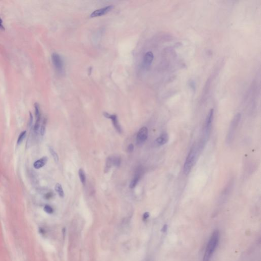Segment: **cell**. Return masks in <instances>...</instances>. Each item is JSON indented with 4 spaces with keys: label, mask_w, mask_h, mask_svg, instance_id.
<instances>
[{
    "label": "cell",
    "mask_w": 261,
    "mask_h": 261,
    "mask_svg": "<svg viewBox=\"0 0 261 261\" xmlns=\"http://www.w3.org/2000/svg\"><path fill=\"white\" fill-rule=\"evenodd\" d=\"M220 239V233L216 230L211 236L207 244L203 261H210L214 252L217 248Z\"/></svg>",
    "instance_id": "obj_1"
},
{
    "label": "cell",
    "mask_w": 261,
    "mask_h": 261,
    "mask_svg": "<svg viewBox=\"0 0 261 261\" xmlns=\"http://www.w3.org/2000/svg\"><path fill=\"white\" fill-rule=\"evenodd\" d=\"M199 151L200 149L196 144H194L191 148L184 165L183 172L185 174L187 175L191 171L195 163Z\"/></svg>",
    "instance_id": "obj_2"
},
{
    "label": "cell",
    "mask_w": 261,
    "mask_h": 261,
    "mask_svg": "<svg viewBox=\"0 0 261 261\" xmlns=\"http://www.w3.org/2000/svg\"><path fill=\"white\" fill-rule=\"evenodd\" d=\"M241 114L239 113H237L234 116V118H233L231 122L227 135L226 142H227V143H231L233 140L234 137L235 136L236 130L237 128H238V126L241 120Z\"/></svg>",
    "instance_id": "obj_3"
},
{
    "label": "cell",
    "mask_w": 261,
    "mask_h": 261,
    "mask_svg": "<svg viewBox=\"0 0 261 261\" xmlns=\"http://www.w3.org/2000/svg\"><path fill=\"white\" fill-rule=\"evenodd\" d=\"M213 118H214V109H211L209 111L207 117L206 118L204 132V139L203 141H201V143L203 144L204 145L206 143V141H207V140H208V138L210 136L212 129Z\"/></svg>",
    "instance_id": "obj_4"
},
{
    "label": "cell",
    "mask_w": 261,
    "mask_h": 261,
    "mask_svg": "<svg viewBox=\"0 0 261 261\" xmlns=\"http://www.w3.org/2000/svg\"><path fill=\"white\" fill-rule=\"evenodd\" d=\"M51 59L53 66L59 74H63L64 73V63L61 56L56 53H53L51 56Z\"/></svg>",
    "instance_id": "obj_5"
},
{
    "label": "cell",
    "mask_w": 261,
    "mask_h": 261,
    "mask_svg": "<svg viewBox=\"0 0 261 261\" xmlns=\"http://www.w3.org/2000/svg\"><path fill=\"white\" fill-rule=\"evenodd\" d=\"M148 134V131L146 127H143L141 128L138 131L137 135V138H136L137 144L138 145H141L147 139Z\"/></svg>",
    "instance_id": "obj_6"
},
{
    "label": "cell",
    "mask_w": 261,
    "mask_h": 261,
    "mask_svg": "<svg viewBox=\"0 0 261 261\" xmlns=\"http://www.w3.org/2000/svg\"><path fill=\"white\" fill-rule=\"evenodd\" d=\"M34 108H35V115L36 118V121L34 127V131L36 133L39 130L41 114L40 106L38 103H35L34 104Z\"/></svg>",
    "instance_id": "obj_7"
},
{
    "label": "cell",
    "mask_w": 261,
    "mask_h": 261,
    "mask_svg": "<svg viewBox=\"0 0 261 261\" xmlns=\"http://www.w3.org/2000/svg\"><path fill=\"white\" fill-rule=\"evenodd\" d=\"M113 8V6H107L106 7H103L102 8L96 10L92 12L90 14V17H96L99 16H101L102 15H105L106 14L109 12Z\"/></svg>",
    "instance_id": "obj_8"
},
{
    "label": "cell",
    "mask_w": 261,
    "mask_h": 261,
    "mask_svg": "<svg viewBox=\"0 0 261 261\" xmlns=\"http://www.w3.org/2000/svg\"><path fill=\"white\" fill-rule=\"evenodd\" d=\"M154 58V56L152 52L148 51L144 55L143 59V66L145 69L149 68Z\"/></svg>",
    "instance_id": "obj_9"
},
{
    "label": "cell",
    "mask_w": 261,
    "mask_h": 261,
    "mask_svg": "<svg viewBox=\"0 0 261 261\" xmlns=\"http://www.w3.org/2000/svg\"><path fill=\"white\" fill-rule=\"evenodd\" d=\"M121 164V158L118 156H112L108 158L106 162V169H109L112 165L119 166Z\"/></svg>",
    "instance_id": "obj_10"
},
{
    "label": "cell",
    "mask_w": 261,
    "mask_h": 261,
    "mask_svg": "<svg viewBox=\"0 0 261 261\" xmlns=\"http://www.w3.org/2000/svg\"><path fill=\"white\" fill-rule=\"evenodd\" d=\"M104 115L105 118L110 119L112 120V122L113 124L114 128L119 133H121L122 132V129L118 122L117 115L115 114H110L107 112H104Z\"/></svg>",
    "instance_id": "obj_11"
},
{
    "label": "cell",
    "mask_w": 261,
    "mask_h": 261,
    "mask_svg": "<svg viewBox=\"0 0 261 261\" xmlns=\"http://www.w3.org/2000/svg\"><path fill=\"white\" fill-rule=\"evenodd\" d=\"M142 173H143V170L141 167H139L137 169L135 175L133 179L132 180V181L130 182V188L133 189L136 187V185L137 184V183H138L140 179L141 178V177Z\"/></svg>",
    "instance_id": "obj_12"
},
{
    "label": "cell",
    "mask_w": 261,
    "mask_h": 261,
    "mask_svg": "<svg viewBox=\"0 0 261 261\" xmlns=\"http://www.w3.org/2000/svg\"><path fill=\"white\" fill-rule=\"evenodd\" d=\"M48 159L47 157H43L39 160L36 161L33 164L34 167L35 169H39L43 167L47 163Z\"/></svg>",
    "instance_id": "obj_13"
},
{
    "label": "cell",
    "mask_w": 261,
    "mask_h": 261,
    "mask_svg": "<svg viewBox=\"0 0 261 261\" xmlns=\"http://www.w3.org/2000/svg\"><path fill=\"white\" fill-rule=\"evenodd\" d=\"M168 134L166 133H163L156 140V143L159 145H164L168 142Z\"/></svg>",
    "instance_id": "obj_14"
},
{
    "label": "cell",
    "mask_w": 261,
    "mask_h": 261,
    "mask_svg": "<svg viewBox=\"0 0 261 261\" xmlns=\"http://www.w3.org/2000/svg\"><path fill=\"white\" fill-rule=\"evenodd\" d=\"M55 190L60 197L62 198L64 197V191H63V188L62 187V186L60 184H59V183L56 184V185H55Z\"/></svg>",
    "instance_id": "obj_15"
},
{
    "label": "cell",
    "mask_w": 261,
    "mask_h": 261,
    "mask_svg": "<svg viewBox=\"0 0 261 261\" xmlns=\"http://www.w3.org/2000/svg\"><path fill=\"white\" fill-rule=\"evenodd\" d=\"M79 176L81 183L83 186H85L86 184V175L85 172L82 169H80L79 170Z\"/></svg>",
    "instance_id": "obj_16"
},
{
    "label": "cell",
    "mask_w": 261,
    "mask_h": 261,
    "mask_svg": "<svg viewBox=\"0 0 261 261\" xmlns=\"http://www.w3.org/2000/svg\"><path fill=\"white\" fill-rule=\"evenodd\" d=\"M49 151L50 152L51 155L52 156L54 161L56 163H58L59 161V157H58L57 154L55 151V150L54 149V148H53L52 147H51V146L49 147Z\"/></svg>",
    "instance_id": "obj_17"
},
{
    "label": "cell",
    "mask_w": 261,
    "mask_h": 261,
    "mask_svg": "<svg viewBox=\"0 0 261 261\" xmlns=\"http://www.w3.org/2000/svg\"><path fill=\"white\" fill-rule=\"evenodd\" d=\"M26 130H24V131H23L19 134V135L18 136V139H17V145H20L23 142L24 138H25V137L26 136Z\"/></svg>",
    "instance_id": "obj_18"
},
{
    "label": "cell",
    "mask_w": 261,
    "mask_h": 261,
    "mask_svg": "<svg viewBox=\"0 0 261 261\" xmlns=\"http://www.w3.org/2000/svg\"><path fill=\"white\" fill-rule=\"evenodd\" d=\"M46 123H47V120L46 119H44L42 122V124L40 127V133L41 136H43L45 134V126H46Z\"/></svg>",
    "instance_id": "obj_19"
},
{
    "label": "cell",
    "mask_w": 261,
    "mask_h": 261,
    "mask_svg": "<svg viewBox=\"0 0 261 261\" xmlns=\"http://www.w3.org/2000/svg\"><path fill=\"white\" fill-rule=\"evenodd\" d=\"M44 211L48 214H52L54 210L52 207L49 205H45L44 207Z\"/></svg>",
    "instance_id": "obj_20"
},
{
    "label": "cell",
    "mask_w": 261,
    "mask_h": 261,
    "mask_svg": "<svg viewBox=\"0 0 261 261\" xmlns=\"http://www.w3.org/2000/svg\"><path fill=\"white\" fill-rule=\"evenodd\" d=\"M33 115H32L31 113L30 112V119H29V128H31L32 126V125H33Z\"/></svg>",
    "instance_id": "obj_21"
},
{
    "label": "cell",
    "mask_w": 261,
    "mask_h": 261,
    "mask_svg": "<svg viewBox=\"0 0 261 261\" xmlns=\"http://www.w3.org/2000/svg\"><path fill=\"white\" fill-rule=\"evenodd\" d=\"M134 148V145L133 144H130L128 147V152L130 153H132L133 151Z\"/></svg>",
    "instance_id": "obj_22"
},
{
    "label": "cell",
    "mask_w": 261,
    "mask_h": 261,
    "mask_svg": "<svg viewBox=\"0 0 261 261\" xmlns=\"http://www.w3.org/2000/svg\"><path fill=\"white\" fill-rule=\"evenodd\" d=\"M149 213H148V212L145 213L143 214V220H146L149 217Z\"/></svg>",
    "instance_id": "obj_23"
},
{
    "label": "cell",
    "mask_w": 261,
    "mask_h": 261,
    "mask_svg": "<svg viewBox=\"0 0 261 261\" xmlns=\"http://www.w3.org/2000/svg\"><path fill=\"white\" fill-rule=\"evenodd\" d=\"M0 29L3 30H5V27L4 26L3 24V21H2V18H1V17H0Z\"/></svg>",
    "instance_id": "obj_24"
},
{
    "label": "cell",
    "mask_w": 261,
    "mask_h": 261,
    "mask_svg": "<svg viewBox=\"0 0 261 261\" xmlns=\"http://www.w3.org/2000/svg\"><path fill=\"white\" fill-rule=\"evenodd\" d=\"M52 197V193H48L45 194V198L46 199H49Z\"/></svg>",
    "instance_id": "obj_25"
},
{
    "label": "cell",
    "mask_w": 261,
    "mask_h": 261,
    "mask_svg": "<svg viewBox=\"0 0 261 261\" xmlns=\"http://www.w3.org/2000/svg\"><path fill=\"white\" fill-rule=\"evenodd\" d=\"M167 225L165 224V225L163 227V229H162V231L163 232H166V231H167Z\"/></svg>",
    "instance_id": "obj_26"
}]
</instances>
